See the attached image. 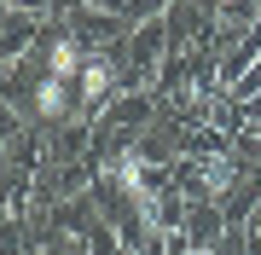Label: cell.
<instances>
[{
  "label": "cell",
  "mask_w": 261,
  "mask_h": 255,
  "mask_svg": "<svg viewBox=\"0 0 261 255\" xmlns=\"http://www.w3.org/2000/svg\"><path fill=\"white\" fill-rule=\"evenodd\" d=\"M75 87H82V110L105 104V99H111V87H116L111 58H87V64H82V76H75Z\"/></svg>",
  "instance_id": "1"
},
{
  "label": "cell",
  "mask_w": 261,
  "mask_h": 255,
  "mask_svg": "<svg viewBox=\"0 0 261 255\" xmlns=\"http://www.w3.org/2000/svg\"><path fill=\"white\" fill-rule=\"evenodd\" d=\"M35 110L47 116V122H58V116L70 110V81H58V76H41V81H35Z\"/></svg>",
  "instance_id": "4"
},
{
  "label": "cell",
  "mask_w": 261,
  "mask_h": 255,
  "mask_svg": "<svg viewBox=\"0 0 261 255\" xmlns=\"http://www.w3.org/2000/svg\"><path fill=\"white\" fill-rule=\"evenodd\" d=\"M111 174H116V186L128 191V197H140V209H145V220H157V203L145 197V162L134 157V151H122V157L111 162Z\"/></svg>",
  "instance_id": "2"
},
{
  "label": "cell",
  "mask_w": 261,
  "mask_h": 255,
  "mask_svg": "<svg viewBox=\"0 0 261 255\" xmlns=\"http://www.w3.org/2000/svg\"><path fill=\"white\" fill-rule=\"evenodd\" d=\"M0 174H6V168H0Z\"/></svg>",
  "instance_id": "7"
},
{
  "label": "cell",
  "mask_w": 261,
  "mask_h": 255,
  "mask_svg": "<svg viewBox=\"0 0 261 255\" xmlns=\"http://www.w3.org/2000/svg\"><path fill=\"white\" fill-rule=\"evenodd\" d=\"M192 255H215V249H192Z\"/></svg>",
  "instance_id": "5"
},
{
  "label": "cell",
  "mask_w": 261,
  "mask_h": 255,
  "mask_svg": "<svg viewBox=\"0 0 261 255\" xmlns=\"http://www.w3.org/2000/svg\"><path fill=\"white\" fill-rule=\"evenodd\" d=\"M82 64H87V52H82V41H75V35H58L53 47H47V76H58V81H75V76H82Z\"/></svg>",
  "instance_id": "3"
},
{
  "label": "cell",
  "mask_w": 261,
  "mask_h": 255,
  "mask_svg": "<svg viewBox=\"0 0 261 255\" xmlns=\"http://www.w3.org/2000/svg\"><path fill=\"white\" fill-rule=\"evenodd\" d=\"M0 6H18V0H0Z\"/></svg>",
  "instance_id": "6"
}]
</instances>
